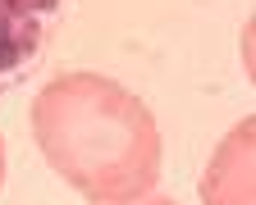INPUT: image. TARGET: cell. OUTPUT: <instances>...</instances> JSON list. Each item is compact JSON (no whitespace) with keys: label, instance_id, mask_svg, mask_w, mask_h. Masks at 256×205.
Instances as JSON below:
<instances>
[{"label":"cell","instance_id":"obj_1","mask_svg":"<svg viewBox=\"0 0 256 205\" xmlns=\"http://www.w3.org/2000/svg\"><path fill=\"white\" fill-rule=\"evenodd\" d=\"M32 132L46 164L87 201H138L160 178V128L151 110L101 73L55 78L32 105Z\"/></svg>","mask_w":256,"mask_h":205},{"label":"cell","instance_id":"obj_2","mask_svg":"<svg viewBox=\"0 0 256 205\" xmlns=\"http://www.w3.org/2000/svg\"><path fill=\"white\" fill-rule=\"evenodd\" d=\"M64 0H0V96L42 59Z\"/></svg>","mask_w":256,"mask_h":205},{"label":"cell","instance_id":"obj_3","mask_svg":"<svg viewBox=\"0 0 256 205\" xmlns=\"http://www.w3.org/2000/svg\"><path fill=\"white\" fill-rule=\"evenodd\" d=\"M206 178L229 183V192H234L229 205H252V119H247L242 128H234V137H229L224 151L215 155V164H210Z\"/></svg>","mask_w":256,"mask_h":205},{"label":"cell","instance_id":"obj_4","mask_svg":"<svg viewBox=\"0 0 256 205\" xmlns=\"http://www.w3.org/2000/svg\"><path fill=\"white\" fill-rule=\"evenodd\" d=\"M128 205H174V201H160V196H151V201H128Z\"/></svg>","mask_w":256,"mask_h":205},{"label":"cell","instance_id":"obj_5","mask_svg":"<svg viewBox=\"0 0 256 205\" xmlns=\"http://www.w3.org/2000/svg\"><path fill=\"white\" fill-rule=\"evenodd\" d=\"M0 174H5V151H0Z\"/></svg>","mask_w":256,"mask_h":205}]
</instances>
